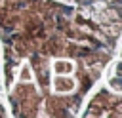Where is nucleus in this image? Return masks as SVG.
I'll use <instances>...</instances> for the list:
<instances>
[{"label":"nucleus","mask_w":122,"mask_h":118,"mask_svg":"<svg viewBox=\"0 0 122 118\" xmlns=\"http://www.w3.org/2000/svg\"><path fill=\"white\" fill-rule=\"evenodd\" d=\"M122 36V0H0L2 86L13 116H74Z\"/></svg>","instance_id":"1"},{"label":"nucleus","mask_w":122,"mask_h":118,"mask_svg":"<svg viewBox=\"0 0 122 118\" xmlns=\"http://www.w3.org/2000/svg\"><path fill=\"white\" fill-rule=\"evenodd\" d=\"M84 116H122V53L107 86L90 99Z\"/></svg>","instance_id":"2"},{"label":"nucleus","mask_w":122,"mask_h":118,"mask_svg":"<svg viewBox=\"0 0 122 118\" xmlns=\"http://www.w3.org/2000/svg\"><path fill=\"white\" fill-rule=\"evenodd\" d=\"M0 116H8V107H6L4 97H2V80H0Z\"/></svg>","instance_id":"3"},{"label":"nucleus","mask_w":122,"mask_h":118,"mask_svg":"<svg viewBox=\"0 0 122 118\" xmlns=\"http://www.w3.org/2000/svg\"><path fill=\"white\" fill-rule=\"evenodd\" d=\"M67 2H72V4H90L92 0H67Z\"/></svg>","instance_id":"4"}]
</instances>
